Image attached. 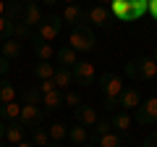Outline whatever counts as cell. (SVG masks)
Instances as JSON below:
<instances>
[{
    "instance_id": "obj_1",
    "label": "cell",
    "mask_w": 157,
    "mask_h": 147,
    "mask_svg": "<svg viewBox=\"0 0 157 147\" xmlns=\"http://www.w3.org/2000/svg\"><path fill=\"white\" fill-rule=\"evenodd\" d=\"M110 13L113 18L118 21H126V24H134L149 11V0H110Z\"/></svg>"
},
{
    "instance_id": "obj_2",
    "label": "cell",
    "mask_w": 157,
    "mask_h": 147,
    "mask_svg": "<svg viewBox=\"0 0 157 147\" xmlns=\"http://www.w3.org/2000/svg\"><path fill=\"white\" fill-rule=\"evenodd\" d=\"M94 32H92L89 24H78V26L71 29V37H68V45L73 47L76 53H89L94 50Z\"/></svg>"
},
{
    "instance_id": "obj_3",
    "label": "cell",
    "mask_w": 157,
    "mask_h": 147,
    "mask_svg": "<svg viewBox=\"0 0 157 147\" xmlns=\"http://www.w3.org/2000/svg\"><path fill=\"white\" fill-rule=\"evenodd\" d=\"M60 29H63V18L60 16H45L39 21V26H37V37L45 40V42H52V40H58Z\"/></svg>"
},
{
    "instance_id": "obj_4",
    "label": "cell",
    "mask_w": 157,
    "mask_h": 147,
    "mask_svg": "<svg viewBox=\"0 0 157 147\" xmlns=\"http://www.w3.org/2000/svg\"><path fill=\"white\" fill-rule=\"evenodd\" d=\"M42 121H45V110L39 105H21V116H18V124L24 126V129H39L42 126Z\"/></svg>"
},
{
    "instance_id": "obj_5",
    "label": "cell",
    "mask_w": 157,
    "mask_h": 147,
    "mask_svg": "<svg viewBox=\"0 0 157 147\" xmlns=\"http://www.w3.org/2000/svg\"><path fill=\"white\" fill-rule=\"evenodd\" d=\"M71 71H73V81H76L78 87H92V84H97V71H94V66H92L89 61H78Z\"/></svg>"
},
{
    "instance_id": "obj_6",
    "label": "cell",
    "mask_w": 157,
    "mask_h": 147,
    "mask_svg": "<svg viewBox=\"0 0 157 147\" xmlns=\"http://www.w3.org/2000/svg\"><path fill=\"white\" fill-rule=\"evenodd\" d=\"M86 21L92 24V26H100V29H110L113 26V13L107 6H94L86 11Z\"/></svg>"
},
{
    "instance_id": "obj_7",
    "label": "cell",
    "mask_w": 157,
    "mask_h": 147,
    "mask_svg": "<svg viewBox=\"0 0 157 147\" xmlns=\"http://www.w3.org/2000/svg\"><path fill=\"white\" fill-rule=\"evenodd\" d=\"M100 89H102V95L105 97H121V92H123V84H121V76H115V74H110V71H105V74H100Z\"/></svg>"
},
{
    "instance_id": "obj_8",
    "label": "cell",
    "mask_w": 157,
    "mask_h": 147,
    "mask_svg": "<svg viewBox=\"0 0 157 147\" xmlns=\"http://www.w3.org/2000/svg\"><path fill=\"white\" fill-rule=\"evenodd\" d=\"M136 121H139L141 126L157 124V97H149V100H144L136 108Z\"/></svg>"
},
{
    "instance_id": "obj_9",
    "label": "cell",
    "mask_w": 157,
    "mask_h": 147,
    "mask_svg": "<svg viewBox=\"0 0 157 147\" xmlns=\"http://www.w3.org/2000/svg\"><path fill=\"white\" fill-rule=\"evenodd\" d=\"M42 11H39V6L37 3H24V8H21V16H18V21L21 24H26L29 29L32 26H39V21H42Z\"/></svg>"
},
{
    "instance_id": "obj_10",
    "label": "cell",
    "mask_w": 157,
    "mask_h": 147,
    "mask_svg": "<svg viewBox=\"0 0 157 147\" xmlns=\"http://www.w3.org/2000/svg\"><path fill=\"white\" fill-rule=\"evenodd\" d=\"M141 105V92L136 89V87H123V92H121V110H136V108Z\"/></svg>"
},
{
    "instance_id": "obj_11",
    "label": "cell",
    "mask_w": 157,
    "mask_h": 147,
    "mask_svg": "<svg viewBox=\"0 0 157 147\" xmlns=\"http://www.w3.org/2000/svg\"><path fill=\"white\" fill-rule=\"evenodd\" d=\"M73 116H76V124L86 126V129H89V126H94L97 121H100V116H97V110H94L92 105H84V102H81L78 108H73Z\"/></svg>"
},
{
    "instance_id": "obj_12",
    "label": "cell",
    "mask_w": 157,
    "mask_h": 147,
    "mask_svg": "<svg viewBox=\"0 0 157 147\" xmlns=\"http://www.w3.org/2000/svg\"><path fill=\"white\" fill-rule=\"evenodd\" d=\"M29 42H32V47H34V55H37L39 61H52V58H55V47H52L50 42L39 40L37 34H32V37H29Z\"/></svg>"
},
{
    "instance_id": "obj_13",
    "label": "cell",
    "mask_w": 157,
    "mask_h": 147,
    "mask_svg": "<svg viewBox=\"0 0 157 147\" xmlns=\"http://www.w3.org/2000/svg\"><path fill=\"white\" fill-rule=\"evenodd\" d=\"M63 24H71V26H78V24H84L86 18V11L81 8V3L78 6H66V11H63Z\"/></svg>"
},
{
    "instance_id": "obj_14",
    "label": "cell",
    "mask_w": 157,
    "mask_h": 147,
    "mask_svg": "<svg viewBox=\"0 0 157 147\" xmlns=\"http://www.w3.org/2000/svg\"><path fill=\"white\" fill-rule=\"evenodd\" d=\"M55 58H58V66H60V68H73V66L78 63V53L73 50L71 45H66V47H58Z\"/></svg>"
},
{
    "instance_id": "obj_15",
    "label": "cell",
    "mask_w": 157,
    "mask_h": 147,
    "mask_svg": "<svg viewBox=\"0 0 157 147\" xmlns=\"http://www.w3.org/2000/svg\"><path fill=\"white\" fill-rule=\"evenodd\" d=\"M0 55L8 58V61L18 58V55H21V42H18L16 37H11V40H6V42H0Z\"/></svg>"
},
{
    "instance_id": "obj_16",
    "label": "cell",
    "mask_w": 157,
    "mask_h": 147,
    "mask_svg": "<svg viewBox=\"0 0 157 147\" xmlns=\"http://www.w3.org/2000/svg\"><path fill=\"white\" fill-rule=\"evenodd\" d=\"M68 139H71V145H73V147L86 145V142H89V131H86V126H81V124L71 126V129H68Z\"/></svg>"
},
{
    "instance_id": "obj_17",
    "label": "cell",
    "mask_w": 157,
    "mask_h": 147,
    "mask_svg": "<svg viewBox=\"0 0 157 147\" xmlns=\"http://www.w3.org/2000/svg\"><path fill=\"white\" fill-rule=\"evenodd\" d=\"M18 116H21V105H16V102H0V118L6 124L18 121Z\"/></svg>"
},
{
    "instance_id": "obj_18",
    "label": "cell",
    "mask_w": 157,
    "mask_h": 147,
    "mask_svg": "<svg viewBox=\"0 0 157 147\" xmlns=\"http://www.w3.org/2000/svg\"><path fill=\"white\" fill-rule=\"evenodd\" d=\"M6 139L11 142L13 147H16L18 142H24V139H26V129H24V126L18 124V121H13V124H8V129H6Z\"/></svg>"
},
{
    "instance_id": "obj_19",
    "label": "cell",
    "mask_w": 157,
    "mask_h": 147,
    "mask_svg": "<svg viewBox=\"0 0 157 147\" xmlns=\"http://www.w3.org/2000/svg\"><path fill=\"white\" fill-rule=\"evenodd\" d=\"M52 81H55L58 89H68V87L73 84V71H71V68H60V66H58V68H55V76H52Z\"/></svg>"
},
{
    "instance_id": "obj_20",
    "label": "cell",
    "mask_w": 157,
    "mask_h": 147,
    "mask_svg": "<svg viewBox=\"0 0 157 147\" xmlns=\"http://www.w3.org/2000/svg\"><path fill=\"white\" fill-rule=\"evenodd\" d=\"M42 105H45V110H47V113H52V110H58V108H63L66 102H63V95H60V89H55V92H47V95H42Z\"/></svg>"
},
{
    "instance_id": "obj_21",
    "label": "cell",
    "mask_w": 157,
    "mask_h": 147,
    "mask_svg": "<svg viewBox=\"0 0 157 147\" xmlns=\"http://www.w3.org/2000/svg\"><path fill=\"white\" fill-rule=\"evenodd\" d=\"M110 124H113V129L115 131H128L131 129V116L126 113V110H115V113H113V118H110Z\"/></svg>"
},
{
    "instance_id": "obj_22",
    "label": "cell",
    "mask_w": 157,
    "mask_h": 147,
    "mask_svg": "<svg viewBox=\"0 0 157 147\" xmlns=\"http://www.w3.org/2000/svg\"><path fill=\"white\" fill-rule=\"evenodd\" d=\"M34 76H37L39 81L52 79V76H55V66H52L50 61H39V63H34Z\"/></svg>"
},
{
    "instance_id": "obj_23",
    "label": "cell",
    "mask_w": 157,
    "mask_h": 147,
    "mask_svg": "<svg viewBox=\"0 0 157 147\" xmlns=\"http://www.w3.org/2000/svg\"><path fill=\"white\" fill-rule=\"evenodd\" d=\"M139 63H141V79H144V81L157 79V63H155V58H139Z\"/></svg>"
},
{
    "instance_id": "obj_24",
    "label": "cell",
    "mask_w": 157,
    "mask_h": 147,
    "mask_svg": "<svg viewBox=\"0 0 157 147\" xmlns=\"http://www.w3.org/2000/svg\"><path fill=\"white\" fill-rule=\"evenodd\" d=\"M0 102H16V87H13V81L0 79Z\"/></svg>"
},
{
    "instance_id": "obj_25",
    "label": "cell",
    "mask_w": 157,
    "mask_h": 147,
    "mask_svg": "<svg viewBox=\"0 0 157 147\" xmlns=\"http://www.w3.org/2000/svg\"><path fill=\"white\" fill-rule=\"evenodd\" d=\"M94 145H97V147H123V137L115 134V131H107V134L100 137Z\"/></svg>"
},
{
    "instance_id": "obj_26",
    "label": "cell",
    "mask_w": 157,
    "mask_h": 147,
    "mask_svg": "<svg viewBox=\"0 0 157 147\" xmlns=\"http://www.w3.org/2000/svg\"><path fill=\"white\" fill-rule=\"evenodd\" d=\"M13 26H16V18L11 16H0V42H6L13 37Z\"/></svg>"
},
{
    "instance_id": "obj_27",
    "label": "cell",
    "mask_w": 157,
    "mask_h": 147,
    "mask_svg": "<svg viewBox=\"0 0 157 147\" xmlns=\"http://www.w3.org/2000/svg\"><path fill=\"white\" fill-rule=\"evenodd\" d=\"M107 131H113V124H110V121H105V118H100L94 126H92V137H89V142L94 145V142L100 139V137H105Z\"/></svg>"
},
{
    "instance_id": "obj_28",
    "label": "cell",
    "mask_w": 157,
    "mask_h": 147,
    "mask_svg": "<svg viewBox=\"0 0 157 147\" xmlns=\"http://www.w3.org/2000/svg\"><path fill=\"white\" fill-rule=\"evenodd\" d=\"M47 134H50V139H52V142H63V139H68V126H66V124H60V121H55V124H50Z\"/></svg>"
},
{
    "instance_id": "obj_29",
    "label": "cell",
    "mask_w": 157,
    "mask_h": 147,
    "mask_svg": "<svg viewBox=\"0 0 157 147\" xmlns=\"http://www.w3.org/2000/svg\"><path fill=\"white\" fill-rule=\"evenodd\" d=\"M29 142H32L34 147H47L52 139H50V134H47V129H42V126H39V129L32 131V139H29Z\"/></svg>"
},
{
    "instance_id": "obj_30",
    "label": "cell",
    "mask_w": 157,
    "mask_h": 147,
    "mask_svg": "<svg viewBox=\"0 0 157 147\" xmlns=\"http://www.w3.org/2000/svg\"><path fill=\"white\" fill-rule=\"evenodd\" d=\"M126 76L134 79V81H141V63H139V58H134V61L126 63Z\"/></svg>"
},
{
    "instance_id": "obj_31",
    "label": "cell",
    "mask_w": 157,
    "mask_h": 147,
    "mask_svg": "<svg viewBox=\"0 0 157 147\" xmlns=\"http://www.w3.org/2000/svg\"><path fill=\"white\" fill-rule=\"evenodd\" d=\"M39 102H42V92L37 87H29L24 92V105H39Z\"/></svg>"
},
{
    "instance_id": "obj_32",
    "label": "cell",
    "mask_w": 157,
    "mask_h": 147,
    "mask_svg": "<svg viewBox=\"0 0 157 147\" xmlns=\"http://www.w3.org/2000/svg\"><path fill=\"white\" fill-rule=\"evenodd\" d=\"M13 37H16L18 42H21V40H29V37H32V32H29V26H26V24L16 21V26H13Z\"/></svg>"
},
{
    "instance_id": "obj_33",
    "label": "cell",
    "mask_w": 157,
    "mask_h": 147,
    "mask_svg": "<svg viewBox=\"0 0 157 147\" xmlns=\"http://www.w3.org/2000/svg\"><path fill=\"white\" fill-rule=\"evenodd\" d=\"M63 102L71 105V108H78L81 105V95H78V92H66V95H63Z\"/></svg>"
},
{
    "instance_id": "obj_34",
    "label": "cell",
    "mask_w": 157,
    "mask_h": 147,
    "mask_svg": "<svg viewBox=\"0 0 157 147\" xmlns=\"http://www.w3.org/2000/svg\"><path fill=\"white\" fill-rule=\"evenodd\" d=\"M37 89L42 92V95H47V92H55L58 87H55V81H52V79H47V81H39V84H37Z\"/></svg>"
},
{
    "instance_id": "obj_35",
    "label": "cell",
    "mask_w": 157,
    "mask_h": 147,
    "mask_svg": "<svg viewBox=\"0 0 157 147\" xmlns=\"http://www.w3.org/2000/svg\"><path fill=\"white\" fill-rule=\"evenodd\" d=\"M8 68H11V61L0 55V76H6V74H8Z\"/></svg>"
},
{
    "instance_id": "obj_36",
    "label": "cell",
    "mask_w": 157,
    "mask_h": 147,
    "mask_svg": "<svg viewBox=\"0 0 157 147\" xmlns=\"http://www.w3.org/2000/svg\"><path fill=\"white\" fill-rule=\"evenodd\" d=\"M144 147H157V131H155V134H149V137L144 139Z\"/></svg>"
},
{
    "instance_id": "obj_37",
    "label": "cell",
    "mask_w": 157,
    "mask_h": 147,
    "mask_svg": "<svg viewBox=\"0 0 157 147\" xmlns=\"http://www.w3.org/2000/svg\"><path fill=\"white\" fill-rule=\"evenodd\" d=\"M147 13H149V16L157 21V0H149V11H147Z\"/></svg>"
},
{
    "instance_id": "obj_38",
    "label": "cell",
    "mask_w": 157,
    "mask_h": 147,
    "mask_svg": "<svg viewBox=\"0 0 157 147\" xmlns=\"http://www.w3.org/2000/svg\"><path fill=\"white\" fill-rule=\"evenodd\" d=\"M6 129H8V124L3 118H0V139H3V137H6Z\"/></svg>"
},
{
    "instance_id": "obj_39",
    "label": "cell",
    "mask_w": 157,
    "mask_h": 147,
    "mask_svg": "<svg viewBox=\"0 0 157 147\" xmlns=\"http://www.w3.org/2000/svg\"><path fill=\"white\" fill-rule=\"evenodd\" d=\"M16 147H34V145H32V142H29V139H24V142H18Z\"/></svg>"
},
{
    "instance_id": "obj_40",
    "label": "cell",
    "mask_w": 157,
    "mask_h": 147,
    "mask_svg": "<svg viewBox=\"0 0 157 147\" xmlns=\"http://www.w3.org/2000/svg\"><path fill=\"white\" fill-rule=\"evenodd\" d=\"M63 3H66V6H78L81 0H63Z\"/></svg>"
},
{
    "instance_id": "obj_41",
    "label": "cell",
    "mask_w": 157,
    "mask_h": 147,
    "mask_svg": "<svg viewBox=\"0 0 157 147\" xmlns=\"http://www.w3.org/2000/svg\"><path fill=\"white\" fill-rule=\"evenodd\" d=\"M39 3H45V6H55L58 0H39Z\"/></svg>"
},
{
    "instance_id": "obj_42",
    "label": "cell",
    "mask_w": 157,
    "mask_h": 147,
    "mask_svg": "<svg viewBox=\"0 0 157 147\" xmlns=\"http://www.w3.org/2000/svg\"><path fill=\"white\" fill-rule=\"evenodd\" d=\"M47 147H60V142H50V145H47Z\"/></svg>"
},
{
    "instance_id": "obj_43",
    "label": "cell",
    "mask_w": 157,
    "mask_h": 147,
    "mask_svg": "<svg viewBox=\"0 0 157 147\" xmlns=\"http://www.w3.org/2000/svg\"><path fill=\"white\" fill-rule=\"evenodd\" d=\"M0 147H13V145H6V142H3V139H0Z\"/></svg>"
},
{
    "instance_id": "obj_44",
    "label": "cell",
    "mask_w": 157,
    "mask_h": 147,
    "mask_svg": "<svg viewBox=\"0 0 157 147\" xmlns=\"http://www.w3.org/2000/svg\"><path fill=\"white\" fill-rule=\"evenodd\" d=\"M152 58H155V63H157V47H155V53H152Z\"/></svg>"
},
{
    "instance_id": "obj_45",
    "label": "cell",
    "mask_w": 157,
    "mask_h": 147,
    "mask_svg": "<svg viewBox=\"0 0 157 147\" xmlns=\"http://www.w3.org/2000/svg\"><path fill=\"white\" fill-rule=\"evenodd\" d=\"M81 147H97V145H92V142H86V145H81Z\"/></svg>"
},
{
    "instance_id": "obj_46",
    "label": "cell",
    "mask_w": 157,
    "mask_h": 147,
    "mask_svg": "<svg viewBox=\"0 0 157 147\" xmlns=\"http://www.w3.org/2000/svg\"><path fill=\"white\" fill-rule=\"evenodd\" d=\"M24 3H37V0H24Z\"/></svg>"
},
{
    "instance_id": "obj_47",
    "label": "cell",
    "mask_w": 157,
    "mask_h": 147,
    "mask_svg": "<svg viewBox=\"0 0 157 147\" xmlns=\"http://www.w3.org/2000/svg\"><path fill=\"white\" fill-rule=\"evenodd\" d=\"M0 16H3V3H0Z\"/></svg>"
},
{
    "instance_id": "obj_48",
    "label": "cell",
    "mask_w": 157,
    "mask_h": 147,
    "mask_svg": "<svg viewBox=\"0 0 157 147\" xmlns=\"http://www.w3.org/2000/svg\"><path fill=\"white\" fill-rule=\"evenodd\" d=\"M155 37H157V29H155Z\"/></svg>"
},
{
    "instance_id": "obj_49",
    "label": "cell",
    "mask_w": 157,
    "mask_h": 147,
    "mask_svg": "<svg viewBox=\"0 0 157 147\" xmlns=\"http://www.w3.org/2000/svg\"><path fill=\"white\" fill-rule=\"evenodd\" d=\"M155 81H157V79H155Z\"/></svg>"
}]
</instances>
